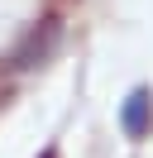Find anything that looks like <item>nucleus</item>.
Returning a JSON list of instances; mask_svg holds the SVG:
<instances>
[{
  "mask_svg": "<svg viewBox=\"0 0 153 158\" xmlns=\"http://www.w3.org/2000/svg\"><path fill=\"white\" fill-rule=\"evenodd\" d=\"M62 48V19L57 15H43L38 24H29L24 39L10 48V72H34V67H48Z\"/></svg>",
  "mask_w": 153,
  "mask_h": 158,
  "instance_id": "obj_1",
  "label": "nucleus"
},
{
  "mask_svg": "<svg viewBox=\"0 0 153 158\" xmlns=\"http://www.w3.org/2000/svg\"><path fill=\"white\" fill-rule=\"evenodd\" d=\"M120 129L129 139H143L153 129V91L148 86H134L129 96H124V106H120Z\"/></svg>",
  "mask_w": 153,
  "mask_h": 158,
  "instance_id": "obj_2",
  "label": "nucleus"
},
{
  "mask_svg": "<svg viewBox=\"0 0 153 158\" xmlns=\"http://www.w3.org/2000/svg\"><path fill=\"white\" fill-rule=\"evenodd\" d=\"M43 158H57V148H43Z\"/></svg>",
  "mask_w": 153,
  "mask_h": 158,
  "instance_id": "obj_3",
  "label": "nucleus"
}]
</instances>
